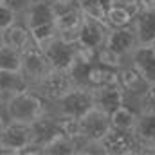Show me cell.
<instances>
[{
  "instance_id": "18",
  "label": "cell",
  "mask_w": 155,
  "mask_h": 155,
  "mask_svg": "<svg viewBox=\"0 0 155 155\" xmlns=\"http://www.w3.org/2000/svg\"><path fill=\"white\" fill-rule=\"evenodd\" d=\"M0 38L4 43H7V45H11V47H15V49H18L20 52L22 51H25L31 43H35V40H33V35H31V31H29V27L25 25V22L24 20H16L15 24H11L7 29H4L2 33H0Z\"/></svg>"
},
{
  "instance_id": "25",
  "label": "cell",
  "mask_w": 155,
  "mask_h": 155,
  "mask_svg": "<svg viewBox=\"0 0 155 155\" xmlns=\"http://www.w3.org/2000/svg\"><path fill=\"white\" fill-rule=\"evenodd\" d=\"M144 110H150V112L155 114V85L150 87L148 94L144 96V99L141 103V112H144Z\"/></svg>"
},
{
  "instance_id": "12",
  "label": "cell",
  "mask_w": 155,
  "mask_h": 155,
  "mask_svg": "<svg viewBox=\"0 0 155 155\" xmlns=\"http://www.w3.org/2000/svg\"><path fill=\"white\" fill-rule=\"evenodd\" d=\"M108 33H110V25L107 22L85 16L79 36H78V45H81L85 49L97 51V49H101L105 45Z\"/></svg>"
},
{
  "instance_id": "20",
  "label": "cell",
  "mask_w": 155,
  "mask_h": 155,
  "mask_svg": "<svg viewBox=\"0 0 155 155\" xmlns=\"http://www.w3.org/2000/svg\"><path fill=\"white\" fill-rule=\"evenodd\" d=\"M139 114H141L139 110L123 103L114 112H110V124H112V128H117V130H132L134 132Z\"/></svg>"
},
{
  "instance_id": "4",
  "label": "cell",
  "mask_w": 155,
  "mask_h": 155,
  "mask_svg": "<svg viewBox=\"0 0 155 155\" xmlns=\"http://www.w3.org/2000/svg\"><path fill=\"white\" fill-rule=\"evenodd\" d=\"M116 81H117V85L121 87L123 94H124V103L141 112V103H143L144 96L148 94L152 83L143 76L130 61L123 63L117 69Z\"/></svg>"
},
{
  "instance_id": "21",
  "label": "cell",
  "mask_w": 155,
  "mask_h": 155,
  "mask_svg": "<svg viewBox=\"0 0 155 155\" xmlns=\"http://www.w3.org/2000/svg\"><path fill=\"white\" fill-rule=\"evenodd\" d=\"M22 52L4 41H0V71L4 72H20Z\"/></svg>"
},
{
  "instance_id": "26",
  "label": "cell",
  "mask_w": 155,
  "mask_h": 155,
  "mask_svg": "<svg viewBox=\"0 0 155 155\" xmlns=\"http://www.w3.org/2000/svg\"><path fill=\"white\" fill-rule=\"evenodd\" d=\"M141 2V9H153L155 11V0H139Z\"/></svg>"
},
{
  "instance_id": "6",
  "label": "cell",
  "mask_w": 155,
  "mask_h": 155,
  "mask_svg": "<svg viewBox=\"0 0 155 155\" xmlns=\"http://www.w3.org/2000/svg\"><path fill=\"white\" fill-rule=\"evenodd\" d=\"M99 153L105 155H139L144 153L143 144L132 130L110 128L107 135L97 143Z\"/></svg>"
},
{
  "instance_id": "14",
  "label": "cell",
  "mask_w": 155,
  "mask_h": 155,
  "mask_svg": "<svg viewBox=\"0 0 155 155\" xmlns=\"http://www.w3.org/2000/svg\"><path fill=\"white\" fill-rule=\"evenodd\" d=\"M20 20H24L29 29L54 24V2L52 0H33Z\"/></svg>"
},
{
  "instance_id": "23",
  "label": "cell",
  "mask_w": 155,
  "mask_h": 155,
  "mask_svg": "<svg viewBox=\"0 0 155 155\" xmlns=\"http://www.w3.org/2000/svg\"><path fill=\"white\" fill-rule=\"evenodd\" d=\"M18 20V15L9 7V5H5L2 0H0V33L4 31V29H7L11 24H15Z\"/></svg>"
},
{
  "instance_id": "17",
  "label": "cell",
  "mask_w": 155,
  "mask_h": 155,
  "mask_svg": "<svg viewBox=\"0 0 155 155\" xmlns=\"http://www.w3.org/2000/svg\"><path fill=\"white\" fill-rule=\"evenodd\" d=\"M128 61L146 78L152 85H155V49L153 45H139Z\"/></svg>"
},
{
  "instance_id": "8",
  "label": "cell",
  "mask_w": 155,
  "mask_h": 155,
  "mask_svg": "<svg viewBox=\"0 0 155 155\" xmlns=\"http://www.w3.org/2000/svg\"><path fill=\"white\" fill-rule=\"evenodd\" d=\"M94 107L92 103V90L83 88V87H74L71 88L60 101H56L54 105H51V108L58 114L71 117H79L83 116L87 110H90Z\"/></svg>"
},
{
  "instance_id": "11",
  "label": "cell",
  "mask_w": 155,
  "mask_h": 155,
  "mask_svg": "<svg viewBox=\"0 0 155 155\" xmlns=\"http://www.w3.org/2000/svg\"><path fill=\"white\" fill-rule=\"evenodd\" d=\"M43 51L47 54L51 67L69 71L78 56V41H67V40L56 36L54 40L43 45Z\"/></svg>"
},
{
  "instance_id": "29",
  "label": "cell",
  "mask_w": 155,
  "mask_h": 155,
  "mask_svg": "<svg viewBox=\"0 0 155 155\" xmlns=\"http://www.w3.org/2000/svg\"><path fill=\"white\" fill-rule=\"evenodd\" d=\"M152 45H153V49H155V41H153V43H152Z\"/></svg>"
},
{
  "instance_id": "19",
  "label": "cell",
  "mask_w": 155,
  "mask_h": 155,
  "mask_svg": "<svg viewBox=\"0 0 155 155\" xmlns=\"http://www.w3.org/2000/svg\"><path fill=\"white\" fill-rule=\"evenodd\" d=\"M139 45H152L155 41V11L153 9H141L132 24Z\"/></svg>"
},
{
  "instance_id": "27",
  "label": "cell",
  "mask_w": 155,
  "mask_h": 155,
  "mask_svg": "<svg viewBox=\"0 0 155 155\" xmlns=\"http://www.w3.org/2000/svg\"><path fill=\"white\" fill-rule=\"evenodd\" d=\"M5 123H7V117H5V114H4V110H2V107H0V132L4 130Z\"/></svg>"
},
{
  "instance_id": "10",
  "label": "cell",
  "mask_w": 155,
  "mask_h": 155,
  "mask_svg": "<svg viewBox=\"0 0 155 155\" xmlns=\"http://www.w3.org/2000/svg\"><path fill=\"white\" fill-rule=\"evenodd\" d=\"M110 52H114L121 60L128 61V58L134 54V51L139 47V40L132 25L124 27H110V33L107 36V41L103 45Z\"/></svg>"
},
{
  "instance_id": "16",
  "label": "cell",
  "mask_w": 155,
  "mask_h": 155,
  "mask_svg": "<svg viewBox=\"0 0 155 155\" xmlns=\"http://www.w3.org/2000/svg\"><path fill=\"white\" fill-rule=\"evenodd\" d=\"M135 137L143 144L144 153H155V114L150 110L141 112L137 117L135 128H134Z\"/></svg>"
},
{
  "instance_id": "22",
  "label": "cell",
  "mask_w": 155,
  "mask_h": 155,
  "mask_svg": "<svg viewBox=\"0 0 155 155\" xmlns=\"http://www.w3.org/2000/svg\"><path fill=\"white\" fill-rule=\"evenodd\" d=\"M81 11L85 16L103 20L107 22V9H108V0H78Z\"/></svg>"
},
{
  "instance_id": "1",
  "label": "cell",
  "mask_w": 155,
  "mask_h": 155,
  "mask_svg": "<svg viewBox=\"0 0 155 155\" xmlns=\"http://www.w3.org/2000/svg\"><path fill=\"white\" fill-rule=\"evenodd\" d=\"M2 110L7 117V121H20L33 124L41 116H45L51 110V105L38 96L33 88H24L20 92L9 94L2 105Z\"/></svg>"
},
{
  "instance_id": "3",
  "label": "cell",
  "mask_w": 155,
  "mask_h": 155,
  "mask_svg": "<svg viewBox=\"0 0 155 155\" xmlns=\"http://www.w3.org/2000/svg\"><path fill=\"white\" fill-rule=\"evenodd\" d=\"M54 2V27L58 36L67 41H78L85 13L78 0H52Z\"/></svg>"
},
{
  "instance_id": "24",
  "label": "cell",
  "mask_w": 155,
  "mask_h": 155,
  "mask_svg": "<svg viewBox=\"0 0 155 155\" xmlns=\"http://www.w3.org/2000/svg\"><path fill=\"white\" fill-rule=\"evenodd\" d=\"M5 5H9L16 15H18V18H22V15L25 13V9L29 7V4L33 2V0H2Z\"/></svg>"
},
{
  "instance_id": "9",
  "label": "cell",
  "mask_w": 155,
  "mask_h": 155,
  "mask_svg": "<svg viewBox=\"0 0 155 155\" xmlns=\"http://www.w3.org/2000/svg\"><path fill=\"white\" fill-rule=\"evenodd\" d=\"M49 69H51V63L47 60V54H45L43 47L38 45L36 41L31 43L25 51H22V67H20V72H22V76L25 78V81H27L29 87L33 83H36Z\"/></svg>"
},
{
  "instance_id": "15",
  "label": "cell",
  "mask_w": 155,
  "mask_h": 155,
  "mask_svg": "<svg viewBox=\"0 0 155 155\" xmlns=\"http://www.w3.org/2000/svg\"><path fill=\"white\" fill-rule=\"evenodd\" d=\"M92 103H94L96 108L110 114V112L116 110L117 107H121L124 103V94H123L121 87L117 85V81H116V83L94 88L92 90Z\"/></svg>"
},
{
  "instance_id": "30",
  "label": "cell",
  "mask_w": 155,
  "mask_h": 155,
  "mask_svg": "<svg viewBox=\"0 0 155 155\" xmlns=\"http://www.w3.org/2000/svg\"><path fill=\"white\" fill-rule=\"evenodd\" d=\"M0 41H2V38H0Z\"/></svg>"
},
{
  "instance_id": "5",
  "label": "cell",
  "mask_w": 155,
  "mask_h": 155,
  "mask_svg": "<svg viewBox=\"0 0 155 155\" xmlns=\"http://www.w3.org/2000/svg\"><path fill=\"white\" fill-rule=\"evenodd\" d=\"M29 88H33L38 96H41L49 105H54V103L60 101L71 88H74V83H72V78L69 74V71L51 67V69L40 78L36 83H33Z\"/></svg>"
},
{
  "instance_id": "2",
  "label": "cell",
  "mask_w": 155,
  "mask_h": 155,
  "mask_svg": "<svg viewBox=\"0 0 155 155\" xmlns=\"http://www.w3.org/2000/svg\"><path fill=\"white\" fill-rule=\"evenodd\" d=\"M112 128L110 124V114L92 107L83 116L78 117V130L76 139L79 143V153H88L94 144H97L107 132Z\"/></svg>"
},
{
  "instance_id": "13",
  "label": "cell",
  "mask_w": 155,
  "mask_h": 155,
  "mask_svg": "<svg viewBox=\"0 0 155 155\" xmlns=\"http://www.w3.org/2000/svg\"><path fill=\"white\" fill-rule=\"evenodd\" d=\"M141 11L139 0H108L107 9V24L110 27H124L132 25L134 18Z\"/></svg>"
},
{
  "instance_id": "7",
  "label": "cell",
  "mask_w": 155,
  "mask_h": 155,
  "mask_svg": "<svg viewBox=\"0 0 155 155\" xmlns=\"http://www.w3.org/2000/svg\"><path fill=\"white\" fill-rule=\"evenodd\" d=\"M33 144V128L29 123L7 121L0 132V146L7 148L11 155H20L24 150Z\"/></svg>"
},
{
  "instance_id": "28",
  "label": "cell",
  "mask_w": 155,
  "mask_h": 155,
  "mask_svg": "<svg viewBox=\"0 0 155 155\" xmlns=\"http://www.w3.org/2000/svg\"><path fill=\"white\" fill-rule=\"evenodd\" d=\"M5 97H7V94H5V92H4V90L0 88V107L4 105V101H5Z\"/></svg>"
}]
</instances>
